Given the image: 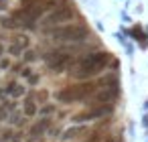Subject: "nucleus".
Masks as SVG:
<instances>
[{
  "label": "nucleus",
  "mask_w": 148,
  "mask_h": 142,
  "mask_svg": "<svg viewBox=\"0 0 148 142\" xmlns=\"http://www.w3.org/2000/svg\"><path fill=\"white\" fill-rule=\"evenodd\" d=\"M8 6V0H0V10H4Z\"/></svg>",
  "instance_id": "nucleus-18"
},
{
  "label": "nucleus",
  "mask_w": 148,
  "mask_h": 142,
  "mask_svg": "<svg viewBox=\"0 0 148 142\" xmlns=\"http://www.w3.org/2000/svg\"><path fill=\"white\" fill-rule=\"evenodd\" d=\"M114 116V104H103V106H89L83 112H77L71 120L73 124H89V122H99Z\"/></svg>",
  "instance_id": "nucleus-7"
},
{
  "label": "nucleus",
  "mask_w": 148,
  "mask_h": 142,
  "mask_svg": "<svg viewBox=\"0 0 148 142\" xmlns=\"http://www.w3.org/2000/svg\"><path fill=\"white\" fill-rule=\"evenodd\" d=\"M140 124H142V128H144V130H148V114H144V112H142V120H140Z\"/></svg>",
  "instance_id": "nucleus-16"
},
{
  "label": "nucleus",
  "mask_w": 148,
  "mask_h": 142,
  "mask_svg": "<svg viewBox=\"0 0 148 142\" xmlns=\"http://www.w3.org/2000/svg\"><path fill=\"white\" fill-rule=\"evenodd\" d=\"M112 53L103 51V49H93L87 53L77 55L75 65L71 67V77L79 79V81H89L91 77H97L99 73H103L110 65H112Z\"/></svg>",
  "instance_id": "nucleus-1"
},
{
  "label": "nucleus",
  "mask_w": 148,
  "mask_h": 142,
  "mask_svg": "<svg viewBox=\"0 0 148 142\" xmlns=\"http://www.w3.org/2000/svg\"><path fill=\"white\" fill-rule=\"evenodd\" d=\"M144 110H148V99H146V102L142 104V112H144Z\"/></svg>",
  "instance_id": "nucleus-19"
},
{
  "label": "nucleus",
  "mask_w": 148,
  "mask_h": 142,
  "mask_svg": "<svg viewBox=\"0 0 148 142\" xmlns=\"http://www.w3.org/2000/svg\"><path fill=\"white\" fill-rule=\"evenodd\" d=\"M37 59H39V51L33 49V47H29V49L25 51V55H23V61H25V63H31V65H33Z\"/></svg>",
  "instance_id": "nucleus-15"
},
{
  "label": "nucleus",
  "mask_w": 148,
  "mask_h": 142,
  "mask_svg": "<svg viewBox=\"0 0 148 142\" xmlns=\"http://www.w3.org/2000/svg\"><path fill=\"white\" fill-rule=\"evenodd\" d=\"M97 89L95 81H79V83H71L67 87H61L59 91H55V99L57 104H77V102H87Z\"/></svg>",
  "instance_id": "nucleus-3"
},
{
  "label": "nucleus",
  "mask_w": 148,
  "mask_h": 142,
  "mask_svg": "<svg viewBox=\"0 0 148 142\" xmlns=\"http://www.w3.org/2000/svg\"><path fill=\"white\" fill-rule=\"evenodd\" d=\"M41 59L45 61L47 69L53 73V75H59V73H65V71H71V67L75 65L77 57L67 51V47H53V49H47Z\"/></svg>",
  "instance_id": "nucleus-4"
},
{
  "label": "nucleus",
  "mask_w": 148,
  "mask_h": 142,
  "mask_svg": "<svg viewBox=\"0 0 148 142\" xmlns=\"http://www.w3.org/2000/svg\"><path fill=\"white\" fill-rule=\"evenodd\" d=\"M87 132H89L87 124H73V126H69V128H65L61 132V140L63 142H71V140H77V138L85 136Z\"/></svg>",
  "instance_id": "nucleus-10"
},
{
  "label": "nucleus",
  "mask_w": 148,
  "mask_h": 142,
  "mask_svg": "<svg viewBox=\"0 0 148 142\" xmlns=\"http://www.w3.org/2000/svg\"><path fill=\"white\" fill-rule=\"evenodd\" d=\"M27 95L29 93H27L25 83H21L16 79H10V81H6L2 87H0V99H12V102H16L21 97H27Z\"/></svg>",
  "instance_id": "nucleus-8"
},
{
  "label": "nucleus",
  "mask_w": 148,
  "mask_h": 142,
  "mask_svg": "<svg viewBox=\"0 0 148 142\" xmlns=\"http://www.w3.org/2000/svg\"><path fill=\"white\" fill-rule=\"evenodd\" d=\"M21 75L25 77V81H27V83H31V87H37V85H39V81H41V75H39L33 67H27L25 71H21Z\"/></svg>",
  "instance_id": "nucleus-13"
},
{
  "label": "nucleus",
  "mask_w": 148,
  "mask_h": 142,
  "mask_svg": "<svg viewBox=\"0 0 148 142\" xmlns=\"http://www.w3.org/2000/svg\"><path fill=\"white\" fill-rule=\"evenodd\" d=\"M45 35H49L55 43H85V41H91V31L85 23H69V25L57 27L53 31H47Z\"/></svg>",
  "instance_id": "nucleus-2"
},
{
  "label": "nucleus",
  "mask_w": 148,
  "mask_h": 142,
  "mask_svg": "<svg viewBox=\"0 0 148 142\" xmlns=\"http://www.w3.org/2000/svg\"><path fill=\"white\" fill-rule=\"evenodd\" d=\"M31 47V41L27 35H14L8 43V55L10 57H21L25 55V51Z\"/></svg>",
  "instance_id": "nucleus-9"
},
{
  "label": "nucleus",
  "mask_w": 148,
  "mask_h": 142,
  "mask_svg": "<svg viewBox=\"0 0 148 142\" xmlns=\"http://www.w3.org/2000/svg\"><path fill=\"white\" fill-rule=\"evenodd\" d=\"M120 97V81L116 75H106L103 79L97 81L95 93L87 99L89 106H103V104H114Z\"/></svg>",
  "instance_id": "nucleus-5"
},
{
  "label": "nucleus",
  "mask_w": 148,
  "mask_h": 142,
  "mask_svg": "<svg viewBox=\"0 0 148 142\" xmlns=\"http://www.w3.org/2000/svg\"><path fill=\"white\" fill-rule=\"evenodd\" d=\"M75 19H77V10H75V6H73L71 2H67V4H63V6L55 8L53 12H49V14L41 21V27H43V33H47V31L57 29V27L69 25V23L75 21Z\"/></svg>",
  "instance_id": "nucleus-6"
},
{
  "label": "nucleus",
  "mask_w": 148,
  "mask_h": 142,
  "mask_svg": "<svg viewBox=\"0 0 148 142\" xmlns=\"http://www.w3.org/2000/svg\"><path fill=\"white\" fill-rule=\"evenodd\" d=\"M4 51H6V47H4L2 41H0V59H4Z\"/></svg>",
  "instance_id": "nucleus-17"
},
{
  "label": "nucleus",
  "mask_w": 148,
  "mask_h": 142,
  "mask_svg": "<svg viewBox=\"0 0 148 142\" xmlns=\"http://www.w3.org/2000/svg\"><path fill=\"white\" fill-rule=\"evenodd\" d=\"M108 142H112V140H108Z\"/></svg>",
  "instance_id": "nucleus-20"
},
{
  "label": "nucleus",
  "mask_w": 148,
  "mask_h": 142,
  "mask_svg": "<svg viewBox=\"0 0 148 142\" xmlns=\"http://www.w3.org/2000/svg\"><path fill=\"white\" fill-rule=\"evenodd\" d=\"M25 102H23V112H25V116L27 118H35V116H39V110H41V102H39V97H37V93L35 91H31L27 97H23Z\"/></svg>",
  "instance_id": "nucleus-11"
},
{
  "label": "nucleus",
  "mask_w": 148,
  "mask_h": 142,
  "mask_svg": "<svg viewBox=\"0 0 148 142\" xmlns=\"http://www.w3.org/2000/svg\"><path fill=\"white\" fill-rule=\"evenodd\" d=\"M51 128V118H41L37 120L35 124H31L29 128V136L31 138H41V136H47V130Z\"/></svg>",
  "instance_id": "nucleus-12"
},
{
  "label": "nucleus",
  "mask_w": 148,
  "mask_h": 142,
  "mask_svg": "<svg viewBox=\"0 0 148 142\" xmlns=\"http://www.w3.org/2000/svg\"><path fill=\"white\" fill-rule=\"evenodd\" d=\"M55 112H57V106L55 104H43L41 110H39V116L41 118H53Z\"/></svg>",
  "instance_id": "nucleus-14"
}]
</instances>
